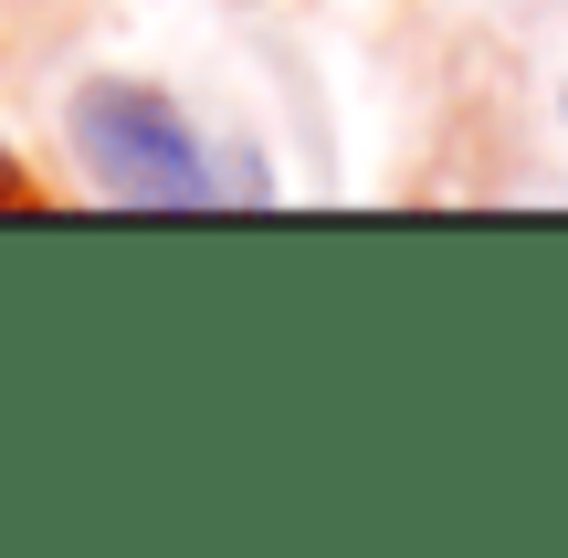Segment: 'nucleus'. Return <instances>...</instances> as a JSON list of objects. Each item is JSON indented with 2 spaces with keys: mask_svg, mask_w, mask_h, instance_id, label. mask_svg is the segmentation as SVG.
Here are the masks:
<instances>
[{
  "mask_svg": "<svg viewBox=\"0 0 568 558\" xmlns=\"http://www.w3.org/2000/svg\"><path fill=\"white\" fill-rule=\"evenodd\" d=\"M63 138H74L84 190H95V201H116V211H211L222 190H243V180H222V169H211V138L180 116V95L126 84V74L74 84Z\"/></svg>",
  "mask_w": 568,
  "mask_h": 558,
  "instance_id": "nucleus-1",
  "label": "nucleus"
}]
</instances>
